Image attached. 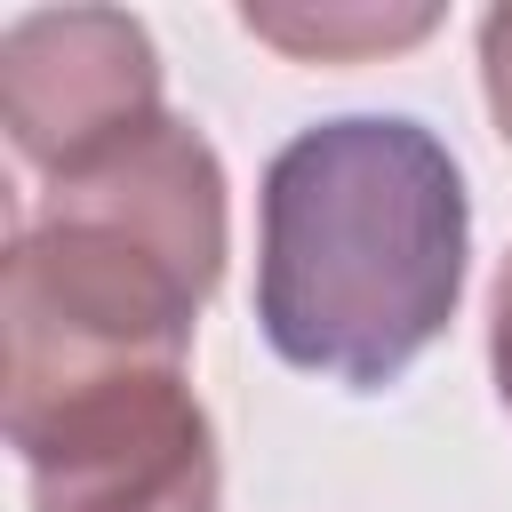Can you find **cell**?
Masks as SVG:
<instances>
[{
	"instance_id": "1",
	"label": "cell",
	"mask_w": 512,
	"mask_h": 512,
	"mask_svg": "<svg viewBox=\"0 0 512 512\" xmlns=\"http://www.w3.org/2000/svg\"><path fill=\"white\" fill-rule=\"evenodd\" d=\"M464 256V168L424 120H312L256 192V328L288 368L384 392L456 320Z\"/></svg>"
},
{
	"instance_id": "2",
	"label": "cell",
	"mask_w": 512,
	"mask_h": 512,
	"mask_svg": "<svg viewBox=\"0 0 512 512\" xmlns=\"http://www.w3.org/2000/svg\"><path fill=\"white\" fill-rule=\"evenodd\" d=\"M224 280V160L160 112L96 160L48 176L8 240V400L96 368H184Z\"/></svg>"
},
{
	"instance_id": "3",
	"label": "cell",
	"mask_w": 512,
	"mask_h": 512,
	"mask_svg": "<svg viewBox=\"0 0 512 512\" xmlns=\"http://www.w3.org/2000/svg\"><path fill=\"white\" fill-rule=\"evenodd\" d=\"M32 512H224L216 424L184 368H96L0 408Z\"/></svg>"
},
{
	"instance_id": "4",
	"label": "cell",
	"mask_w": 512,
	"mask_h": 512,
	"mask_svg": "<svg viewBox=\"0 0 512 512\" xmlns=\"http://www.w3.org/2000/svg\"><path fill=\"white\" fill-rule=\"evenodd\" d=\"M160 120V48L120 8H40L0 40V128L24 168L64 176Z\"/></svg>"
},
{
	"instance_id": "5",
	"label": "cell",
	"mask_w": 512,
	"mask_h": 512,
	"mask_svg": "<svg viewBox=\"0 0 512 512\" xmlns=\"http://www.w3.org/2000/svg\"><path fill=\"white\" fill-rule=\"evenodd\" d=\"M240 24L296 64H360V56H392L424 40L440 8H360V0L352 8H240Z\"/></svg>"
},
{
	"instance_id": "6",
	"label": "cell",
	"mask_w": 512,
	"mask_h": 512,
	"mask_svg": "<svg viewBox=\"0 0 512 512\" xmlns=\"http://www.w3.org/2000/svg\"><path fill=\"white\" fill-rule=\"evenodd\" d=\"M480 88H488L496 136L512 144V8H488L480 16Z\"/></svg>"
},
{
	"instance_id": "7",
	"label": "cell",
	"mask_w": 512,
	"mask_h": 512,
	"mask_svg": "<svg viewBox=\"0 0 512 512\" xmlns=\"http://www.w3.org/2000/svg\"><path fill=\"white\" fill-rule=\"evenodd\" d=\"M488 368H496V400L512 408V256L496 264V296H488Z\"/></svg>"
}]
</instances>
